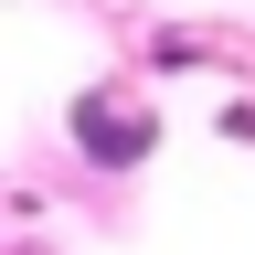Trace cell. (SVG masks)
<instances>
[{
	"label": "cell",
	"mask_w": 255,
	"mask_h": 255,
	"mask_svg": "<svg viewBox=\"0 0 255 255\" xmlns=\"http://www.w3.org/2000/svg\"><path fill=\"white\" fill-rule=\"evenodd\" d=\"M213 138L223 149H255V96H223V107H213Z\"/></svg>",
	"instance_id": "obj_3"
},
{
	"label": "cell",
	"mask_w": 255,
	"mask_h": 255,
	"mask_svg": "<svg viewBox=\"0 0 255 255\" xmlns=\"http://www.w3.org/2000/svg\"><path fill=\"white\" fill-rule=\"evenodd\" d=\"M64 149H75V170H96V181H138L149 159L170 149V117L128 75H96V85L64 96Z\"/></svg>",
	"instance_id": "obj_1"
},
{
	"label": "cell",
	"mask_w": 255,
	"mask_h": 255,
	"mask_svg": "<svg viewBox=\"0 0 255 255\" xmlns=\"http://www.w3.org/2000/svg\"><path fill=\"white\" fill-rule=\"evenodd\" d=\"M149 64H159V75H202L213 43H191V32H149Z\"/></svg>",
	"instance_id": "obj_2"
}]
</instances>
